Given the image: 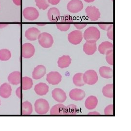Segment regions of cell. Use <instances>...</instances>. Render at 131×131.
Segmentation results:
<instances>
[{"label":"cell","mask_w":131,"mask_h":131,"mask_svg":"<svg viewBox=\"0 0 131 131\" xmlns=\"http://www.w3.org/2000/svg\"><path fill=\"white\" fill-rule=\"evenodd\" d=\"M101 33L98 29L94 26L89 27L84 31L83 38L86 41L96 42L100 38Z\"/></svg>","instance_id":"6da1fadb"},{"label":"cell","mask_w":131,"mask_h":131,"mask_svg":"<svg viewBox=\"0 0 131 131\" xmlns=\"http://www.w3.org/2000/svg\"><path fill=\"white\" fill-rule=\"evenodd\" d=\"M35 109L36 113L40 115L47 114L50 109V105L47 100L44 99L37 100L35 103Z\"/></svg>","instance_id":"7a4b0ae2"},{"label":"cell","mask_w":131,"mask_h":131,"mask_svg":"<svg viewBox=\"0 0 131 131\" xmlns=\"http://www.w3.org/2000/svg\"><path fill=\"white\" fill-rule=\"evenodd\" d=\"M38 39L40 45L44 48H51L54 42L52 35L46 32L40 33Z\"/></svg>","instance_id":"3957f363"},{"label":"cell","mask_w":131,"mask_h":131,"mask_svg":"<svg viewBox=\"0 0 131 131\" xmlns=\"http://www.w3.org/2000/svg\"><path fill=\"white\" fill-rule=\"evenodd\" d=\"M83 80L86 84L93 85L98 82V76L95 70H87L83 74Z\"/></svg>","instance_id":"277c9868"},{"label":"cell","mask_w":131,"mask_h":131,"mask_svg":"<svg viewBox=\"0 0 131 131\" xmlns=\"http://www.w3.org/2000/svg\"><path fill=\"white\" fill-rule=\"evenodd\" d=\"M68 39L71 44L75 45H78L83 40V34L80 30H74L69 34Z\"/></svg>","instance_id":"5b68a950"},{"label":"cell","mask_w":131,"mask_h":131,"mask_svg":"<svg viewBox=\"0 0 131 131\" xmlns=\"http://www.w3.org/2000/svg\"><path fill=\"white\" fill-rule=\"evenodd\" d=\"M23 15L25 19L30 21L37 19L39 16L38 10L33 7L25 8L23 11Z\"/></svg>","instance_id":"8992f818"},{"label":"cell","mask_w":131,"mask_h":131,"mask_svg":"<svg viewBox=\"0 0 131 131\" xmlns=\"http://www.w3.org/2000/svg\"><path fill=\"white\" fill-rule=\"evenodd\" d=\"M84 5L80 0H71L67 5V9L72 13H76L83 9Z\"/></svg>","instance_id":"52a82bcc"},{"label":"cell","mask_w":131,"mask_h":131,"mask_svg":"<svg viewBox=\"0 0 131 131\" xmlns=\"http://www.w3.org/2000/svg\"><path fill=\"white\" fill-rule=\"evenodd\" d=\"M85 13L89 18L93 21L98 20L101 17L99 10L95 6H88L85 9Z\"/></svg>","instance_id":"ba28073f"},{"label":"cell","mask_w":131,"mask_h":131,"mask_svg":"<svg viewBox=\"0 0 131 131\" xmlns=\"http://www.w3.org/2000/svg\"><path fill=\"white\" fill-rule=\"evenodd\" d=\"M35 53V48L32 44L26 43L23 45L22 56L24 58L29 59L32 57Z\"/></svg>","instance_id":"9c48e42d"},{"label":"cell","mask_w":131,"mask_h":131,"mask_svg":"<svg viewBox=\"0 0 131 131\" xmlns=\"http://www.w3.org/2000/svg\"><path fill=\"white\" fill-rule=\"evenodd\" d=\"M52 97L59 103H63L67 100V97L65 91L61 89L56 88L52 91Z\"/></svg>","instance_id":"30bf717a"},{"label":"cell","mask_w":131,"mask_h":131,"mask_svg":"<svg viewBox=\"0 0 131 131\" xmlns=\"http://www.w3.org/2000/svg\"><path fill=\"white\" fill-rule=\"evenodd\" d=\"M46 80L49 84L56 85L61 82L62 76L57 71H51L47 74Z\"/></svg>","instance_id":"8fae6325"},{"label":"cell","mask_w":131,"mask_h":131,"mask_svg":"<svg viewBox=\"0 0 131 131\" xmlns=\"http://www.w3.org/2000/svg\"><path fill=\"white\" fill-rule=\"evenodd\" d=\"M85 93L84 90L78 89H74L70 90L69 93L70 98L75 101H80L85 97Z\"/></svg>","instance_id":"7c38bea8"},{"label":"cell","mask_w":131,"mask_h":131,"mask_svg":"<svg viewBox=\"0 0 131 131\" xmlns=\"http://www.w3.org/2000/svg\"><path fill=\"white\" fill-rule=\"evenodd\" d=\"M114 46L111 42L104 41L99 45L98 47L99 52L102 54H107L113 52Z\"/></svg>","instance_id":"4fadbf2b"},{"label":"cell","mask_w":131,"mask_h":131,"mask_svg":"<svg viewBox=\"0 0 131 131\" xmlns=\"http://www.w3.org/2000/svg\"><path fill=\"white\" fill-rule=\"evenodd\" d=\"M40 31L36 27H31L28 29L25 34L26 38L30 41H35L38 39Z\"/></svg>","instance_id":"5bb4252c"},{"label":"cell","mask_w":131,"mask_h":131,"mask_svg":"<svg viewBox=\"0 0 131 131\" xmlns=\"http://www.w3.org/2000/svg\"><path fill=\"white\" fill-rule=\"evenodd\" d=\"M46 69L44 66L38 65L35 67L33 70L32 76L34 79L38 80L41 79L46 74Z\"/></svg>","instance_id":"9a60e30c"},{"label":"cell","mask_w":131,"mask_h":131,"mask_svg":"<svg viewBox=\"0 0 131 131\" xmlns=\"http://www.w3.org/2000/svg\"><path fill=\"white\" fill-rule=\"evenodd\" d=\"M97 50L96 42L86 41L83 46V51L88 56H92L95 53Z\"/></svg>","instance_id":"2e32d148"},{"label":"cell","mask_w":131,"mask_h":131,"mask_svg":"<svg viewBox=\"0 0 131 131\" xmlns=\"http://www.w3.org/2000/svg\"><path fill=\"white\" fill-rule=\"evenodd\" d=\"M10 84L18 85L21 83V75L19 71H14L10 74L7 78Z\"/></svg>","instance_id":"e0dca14e"},{"label":"cell","mask_w":131,"mask_h":131,"mask_svg":"<svg viewBox=\"0 0 131 131\" xmlns=\"http://www.w3.org/2000/svg\"><path fill=\"white\" fill-rule=\"evenodd\" d=\"M12 88L8 83H5L0 86V96L3 98H8L11 95Z\"/></svg>","instance_id":"ac0fdd59"},{"label":"cell","mask_w":131,"mask_h":131,"mask_svg":"<svg viewBox=\"0 0 131 131\" xmlns=\"http://www.w3.org/2000/svg\"><path fill=\"white\" fill-rule=\"evenodd\" d=\"M47 16L50 21L57 22L60 18V11L56 7H52L48 10Z\"/></svg>","instance_id":"d6986e66"},{"label":"cell","mask_w":131,"mask_h":131,"mask_svg":"<svg viewBox=\"0 0 131 131\" xmlns=\"http://www.w3.org/2000/svg\"><path fill=\"white\" fill-rule=\"evenodd\" d=\"M34 90L38 95H45L49 92V86L45 83H39L35 86Z\"/></svg>","instance_id":"ffe728a7"},{"label":"cell","mask_w":131,"mask_h":131,"mask_svg":"<svg viewBox=\"0 0 131 131\" xmlns=\"http://www.w3.org/2000/svg\"><path fill=\"white\" fill-rule=\"evenodd\" d=\"M98 103V100L94 96H90L85 101L84 105L88 110H92L96 107Z\"/></svg>","instance_id":"44dd1931"},{"label":"cell","mask_w":131,"mask_h":131,"mask_svg":"<svg viewBox=\"0 0 131 131\" xmlns=\"http://www.w3.org/2000/svg\"><path fill=\"white\" fill-rule=\"evenodd\" d=\"M99 73L102 78L110 79L113 76V70L110 67L103 66L100 67L99 69Z\"/></svg>","instance_id":"7402d4cb"},{"label":"cell","mask_w":131,"mask_h":131,"mask_svg":"<svg viewBox=\"0 0 131 131\" xmlns=\"http://www.w3.org/2000/svg\"><path fill=\"white\" fill-rule=\"evenodd\" d=\"M71 62V59L69 56H63L59 57L57 61L58 67L61 69L69 67Z\"/></svg>","instance_id":"603a6c76"},{"label":"cell","mask_w":131,"mask_h":131,"mask_svg":"<svg viewBox=\"0 0 131 131\" xmlns=\"http://www.w3.org/2000/svg\"><path fill=\"white\" fill-rule=\"evenodd\" d=\"M66 106L61 103L54 105L50 110L51 115H64Z\"/></svg>","instance_id":"cb8c5ba5"},{"label":"cell","mask_w":131,"mask_h":131,"mask_svg":"<svg viewBox=\"0 0 131 131\" xmlns=\"http://www.w3.org/2000/svg\"><path fill=\"white\" fill-rule=\"evenodd\" d=\"M33 112L32 104L28 101H25L21 105V114L23 115H30Z\"/></svg>","instance_id":"d4e9b609"},{"label":"cell","mask_w":131,"mask_h":131,"mask_svg":"<svg viewBox=\"0 0 131 131\" xmlns=\"http://www.w3.org/2000/svg\"><path fill=\"white\" fill-rule=\"evenodd\" d=\"M103 96L109 98L114 97V84H108L103 86L102 90Z\"/></svg>","instance_id":"484cf974"},{"label":"cell","mask_w":131,"mask_h":131,"mask_svg":"<svg viewBox=\"0 0 131 131\" xmlns=\"http://www.w3.org/2000/svg\"><path fill=\"white\" fill-rule=\"evenodd\" d=\"M21 89L24 90H27L33 87V82L32 79L28 77H24L21 78Z\"/></svg>","instance_id":"4316f807"},{"label":"cell","mask_w":131,"mask_h":131,"mask_svg":"<svg viewBox=\"0 0 131 131\" xmlns=\"http://www.w3.org/2000/svg\"><path fill=\"white\" fill-rule=\"evenodd\" d=\"M73 83L76 86H83L85 84L83 80V73H77L73 76Z\"/></svg>","instance_id":"83f0119b"},{"label":"cell","mask_w":131,"mask_h":131,"mask_svg":"<svg viewBox=\"0 0 131 131\" xmlns=\"http://www.w3.org/2000/svg\"><path fill=\"white\" fill-rule=\"evenodd\" d=\"M11 57V53L9 50L3 49L0 50V60L6 61L9 60Z\"/></svg>","instance_id":"f1b7e54d"},{"label":"cell","mask_w":131,"mask_h":131,"mask_svg":"<svg viewBox=\"0 0 131 131\" xmlns=\"http://www.w3.org/2000/svg\"><path fill=\"white\" fill-rule=\"evenodd\" d=\"M77 113V107L73 104H71L68 105L66 107L64 115H75Z\"/></svg>","instance_id":"f546056e"},{"label":"cell","mask_w":131,"mask_h":131,"mask_svg":"<svg viewBox=\"0 0 131 131\" xmlns=\"http://www.w3.org/2000/svg\"><path fill=\"white\" fill-rule=\"evenodd\" d=\"M36 5L40 9L45 10L49 6L47 0H35Z\"/></svg>","instance_id":"4dcf8cb0"},{"label":"cell","mask_w":131,"mask_h":131,"mask_svg":"<svg viewBox=\"0 0 131 131\" xmlns=\"http://www.w3.org/2000/svg\"><path fill=\"white\" fill-rule=\"evenodd\" d=\"M57 28L62 32L68 31L70 27V24H56Z\"/></svg>","instance_id":"1f68e13d"},{"label":"cell","mask_w":131,"mask_h":131,"mask_svg":"<svg viewBox=\"0 0 131 131\" xmlns=\"http://www.w3.org/2000/svg\"><path fill=\"white\" fill-rule=\"evenodd\" d=\"M104 113L105 115H114V105L110 104L105 108Z\"/></svg>","instance_id":"d6a6232c"},{"label":"cell","mask_w":131,"mask_h":131,"mask_svg":"<svg viewBox=\"0 0 131 131\" xmlns=\"http://www.w3.org/2000/svg\"><path fill=\"white\" fill-rule=\"evenodd\" d=\"M114 52H111L106 55V60L108 64L110 65H114Z\"/></svg>","instance_id":"836d02e7"},{"label":"cell","mask_w":131,"mask_h":131,"mask_svg":"<svg viewBox=\"0 0 131 131\" xmlns=\"http://www.w3.org/2000/svg\"><path fill=\"white\" fill-rule=\"evenodd\" d=\"M99 26L101 29L107 31L113 27L112 24H99Z\"/></svg>","instance_id":"e575fe53"},{"label":"cell","mask_w":131,"mask_h":131,"mask_svg":"<svg viewBox=\"0 0 131 131\" xmlns=\"http://www.w3.org/2000/svg\"><path fill=\"white\" fill-rule=\"evenodd\" d=\"M73 19L70 15H65L61 19V22L63 23H72L73 22Z\"/></svg>","instance_id":"d590c367"},{"label":"cell","mask_w":131,"mask_h":131,"mask_svg":"<svg viewBox=\"0 0 131 131\" xmlns=\"http://www.w3.org/2000/svg\"><path fill=\"white\" fill-rule=\"evenodd\" d=\"M107 36L109 39L114 40V27H113L109 30L107 31Z\"/></svg>","instance_id":"8d00e7d4"},{"label":"cell","mask_w":131,"mask_h":131,"mask_svg":"<svg viewBox=\"0 0 131 131\" xmlns=\"http://www.w3.org/2000/svg\"><path fill=\"white\" fill-rule=\"evenodd\" d=\"M16 94L19 99H22V98H23V94H22V89H21V86L18 88L16 90Z\"/></svg>","instance_id":"74e56055"},{"label":"cell","mask_w":131,"mask_h":131,"mask_svg":"<svg viewBox=\"0 0 131 131\" xmlns=\"http://www.w3.org/2000/svg\"><path fill=\"white\" fill-rule=\"evenodd\" d=\"M74 26L75 27L77 28L78 30H81V29L84 28L85 27H86V26H87V24H74Z\"/></svg>","instance_id":"f35d334b"},{"label":"cell","mask_w":131,"mask_h":131,"mask_svg":"<svg viewBox=\"0 0 131 131\" xmlns=\"http://www.w3.org/2000/svg\"><path fill=\"white\" fill-rule=\"evenodd\" d=\"M49 4L52 5H56L58 4L60 2V0H47Z\"/></svg>","instance_id":"ab89813d"},{"label":"cell","mask_w":131,"mask_h":131,"mask_svg":"<svg viewBox=\"0 0 131 131\" xmlns=\"http://www.w3.org/2000/svg\"><path fill=\"white\" fill-rule=\"evenodd\" d=\"M13 2L16 5L19 6L21 5V0H13Z\"/></svg>","instance_id":"60d3db41"},{"label":"cell","mask_w":131,"mask_h":131,"mask_svg":"<svg viewBox=\"0 0 131 131\" xmlns=\"http://www.w3.org/2000/svg\"><path fill=\"white\" fill-rule=\"evenodd\" d=\"M88 115H100V114L98 112L94 111V112H91L88 114Z\"/></svg>","instance_id":"b9f144b4"},{"label":"cell","mask_w":131,"mask_h":131,"mask_svg":"<svg viewBox=\"0 0 131 131\" xmlns=\"http://www.w3.org/2000/svg\"><path fill=\"white\" fill-rule=\"evenodd\" d=\"M8 24H0V28H4L6 26H7Z\"/></svg>","instance_id":"7bdbcfd3"},{"label":"cell","mask_w":131,"mask_h":131,"mask_svg":"<svg viewBox=\"0 0 131 131\" xmlns=\"http://www.w3.org/2000/svg\"><path fill=\"white\" fill-rule=\"evenodd\" d=\"M84 1L85 2H87V3H91L94 2L95 0H84Z\"/></svg>","instance_id":"ee69618b"},{"label":"cell","mask_w":131,"mask_h":131,"mask_svg":"<svg viewBox=\"0 0 131 131\" xmlns=\"http://www.w3.org/2000/svg\"><path fill=\"white\" fill-rule=\"evenodd\" d=\"M38 26H44V25H45V24H38Z\"/></svg>","instance_id":"f6af8a7d"},{"label":"cell","mask_w":131,"mask_h":131,"mask_svg":"<svg viewBox=\"0 0 131 131\" xmlns=\"http://www.w3.org/2000/svg\"><path fill=\"white\" fill-rule=\"evenodd\" d=\"M0 105H1V100H0Z\"/></svg>","instance_id":"bcb514c9"},{"label":"cell","mask_w":131,"mask_h":131,"mask_svg":"<svg viewBox=\"0 0 131 131\" xmlns=\"http://www.w3.org/2000/svg\"><path fill=\"white\" fill-rule=\"evenodd\" d=\"M112 1H114V0H112Z\"/></svg>","instance_id":"7dc6e473"}]
</instances>
